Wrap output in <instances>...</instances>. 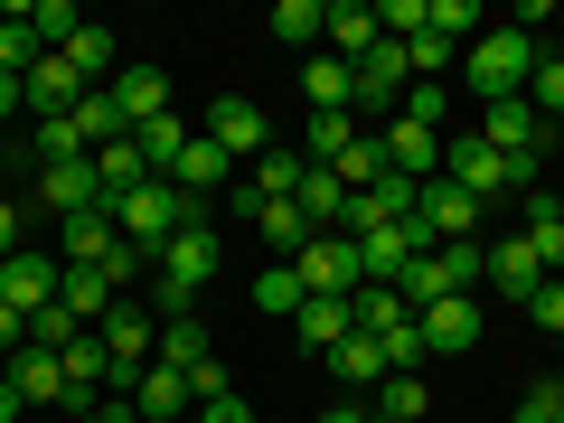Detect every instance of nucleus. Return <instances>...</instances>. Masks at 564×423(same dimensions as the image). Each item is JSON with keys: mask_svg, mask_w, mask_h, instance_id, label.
<instances>
[{"mask_svg": "<svg viewBox=\"0 0 564 423\" xmlns=\"http://www.w3.org/2000/svg\"><path fill=\"white\" fill-rule=\"evenodd\" d=\"M348 329H358V311H348V302H321V292H311V302H302V321H292V339L329 358V348H339Z\"/></svg>", "mask_w": 564, "mask_h": 423, "instance_id": "28", "label": "nucleus"}, {"mask_svg": "<svg viewBox=\"0 0 564 423\" xmlns=\"http://www.w3.org/2000/svg\"><path fill=\"white\" fill-rule=\"evenodd\" d=\"M151 263H161V282H151V321H180V311H198V292L217 282V226H207V217L180 226V236H170Z\"/></svg>", "mask_w": 564, "mask_h": 423, "instance_id": "1", "label": "nucleus"}, {"mask_svg": "<svg viewBox=\"0 0 564 423\" xmlns=\"http://www.w3.org/2000/svg\"><path fill=\"white\" fill-rule=\"evenodd\" d=\"M292 273H302V292H321V302H358V245L348 236H311L302 254H292Z\"/></svg>", "mask_w": 564, "mask_h": 423, "instance_id": "7", "label": "nucleus"}, {"mask_svg": "<svg viewBox=\"0 0 564 423\" xmlns=\"http://www.w3.org/2000/svg\"><path fill=\"white\" fill-rule=\"evenodd\" d=\"M527 321H536V329H555V339H564V282H555V273L536 282V302H527Z\"/></svg>", "mask_w": 564, "mask_h": 423, "instance_id": "44", "label": "nucleus"}, {"mask_svg": "<svg viewBox=\"0 0 564 423\" xmlns=\"http://www.w3.org/2000/svg\"><path fill=\"white\" fill-rule=\"evenodd\" d=\"M377 39H386V29H377V0H329V57H339V66H358Z\"/></svg>", "mask_w": 564, "mask_h": 423, "instance_id": "20", "label": "nucleus"}, {"mask_svg": "<svg viewBox=\"0 0 564 423\" xmlns=\"http://www.w3.org/2000/svg\"><path fill=\"white\" fill-rule=\"evenodd\" d=\"M57 302H66V311H76V321H85V329H95V321H104V311H113V302H122V292H113V282H104V273H95V263H66V282H57Z\"/></svg>", "mask_w": 564, "mask_h": 423, "instance_id": "29", "label": "nucleus"}, {"mask_svg": "<svg viewBox=\"0 0 564 423\" xmlns=\"http://www.w3.org/2000/svg\"><path fill=\"white\" fill-rule=\"evenodd\" d=\"M95 180H104V198H132V188L151 180V170H141V151H132V141H104V151H95Z\"/></svg>", "mask_w": 564, "mask_h": 423, "instance_id": "37", "label": "nucleus"}, {"mask_svg": "<svg viewBox=\"0 0 564 423\" xmlns=\"http://www.w3.org/2000/svg\"><path fill=\"white\" fill-rule=\"evenodd\" d=\"M545 198H555V217H564V188H545Z\"/></svg>", "mask_w": 564, "mask_h": 423, "instance_id": "51", "label": "nucleus"}, {"mask_svg": "<svg viewBox=\"0 0 564 423\" xmlns=\"http://www.w3.org/2000/svg\"><path fill=\"white\" fill-rule=\"evenodd\" d=\"M85 95H95V85H85V76H76V66H66V57H57V47H47V57H39V66H29V76H20V104H29V113H39V122H47V113H76V104H85Z\"/></svg>", "mask_w": 564, "mask_h": 423, "instance_id": "11", "label": "nucleus"}, {"mask_svg": "<svg viewBox=\"0 0 564 423\" xmlns=\"http://www.w3.org/2000/svg\"><path fill=\"white\" fill-rule=\"evenodd\" d=\"M527 104H536V122L564 113V57H536V76H527Z\"/></svg>", "mask_w": 564, "mask_h": 423, "instance_id": "40", "label": "nucleus"}, {"mask_svg": "<svg viewBox=\"0 0 564 423\" xmlns=\"http://www.w3.org/2000/svg\"><path fill=\"white\" fill-rule=\"evenodd\" d=\"M377 141H386V161H395V180H443V132H433V122L395 113Z\"/></svg>", "mask_w": 564, "mask_h": 423, "instance_id": "12", "label": "nucleus"}, {"mask_svg": "<svg viewBox=\"0 0 564 423\" xmlns=\"http://www.w3.org/2000/svg\"><path fill=\"white\" fill-rule=\"evenodd\" d=\"M423 20L443 39H480V0H423Z\"/></svg>", "mask_w": 564, "mask_h": 423, "instance_id": "41", "label": "nucleus"}, {"mask_svg": "<svg viewBox=\"0 0 564 423\" xmlns=\"http://www.w3.org/2000/svg\"><path fill=\"white\" fill-rule=\"evenodd\" d=\"M20 348H29V311L0 302V358H20Z\"/></svg>", "mask_w": 564, "mask_h": 423, "instance_id": "45", "label": "nucleus"}, {"mask_svg": "<svg viewBox=\"0 0 564 423\" xmlns=\"http://www.w3.org/2000/svg\"><path fill=\"white\" fill-rule=\"evenodd\" d=\"M207 358H217V348H207V321H198V311L161 321V367H180V377H188V367H207Z\"/></svg>", "mask_w": 564, "mask_h": 423, "instance_id": "35", "label": "nucleus"}, {"mask_svg": "<svg viewBox=\"0 0 564 423\" xmlns=\"http://www.w3.org/2000/svg\"><path fill=\"white\" fill-rule=\"evenodd\" d=\"M404 95H414V66H404L395 39H377V47L358 57V104H386V113H395Z\"/></svg>", "mask_w": 564, "mask_h": 423, "instance_id": "13", "label": "nucleus"}, {"mask_svg": "<svg viewBox=\"0 0 564 423\" xmlns=\"http://www.w3.org/2000/svg\"><path fill=\"white\" fill-rule=\"evenodd\" d=\"M414 245L433 254V245H480V198L470 188H452V180H423V198H414Z\"/></svg>", "mask_w": 564, "mask_h": 423, "instance_id": "5", "label": "nucleus"}, {"mask_svg": "<svg viewBox=\"0 0 564 423\" xmlns=\"http://www.w3.org/2000/svg\"><path fill=\"white\" fill-rule=\"evenodd\" d=\"M555 395H564V377H555Z\"/></svg>", "mask_w": 564, "mask_h": 423, "instance_id": "53", "label": "nucleus"}, {"mask_svg": "<svg viewBox=\"0 0 564 423\" xmlns=\"http://www.w3.org/2000/svg\"><path fill=\"white\" fill-rule=\"evenodd\" d=\"M170 188H188V198H207V188H236V161H226V151H217V141H188V151H180V170H170Z\"/></svg>", "mask_w": 564, "mask_h": 423, "instance_id": "24", "label": "nucleus"}, {"mask_svg": "<svg viewBox=\"0 0 564 423\" xmlns=\"http://www.w3.org/2000/svg\"><path fill=\"white\" fill-rule=\"evenodd\" d=\"M443 180L489 207V198H508V188H536V161H499L480 132H462V141H443Z\"/></svg>", "mask_w": 564, "mask_h": 423, "instance_id": "4", "label": "nucleus"}, {"mask_svg": "<svg viewBox=\"0 0 564 423\" xmlns=\"http://www.w3.org/2000/svg\"><path fill=\"white\" fill-rule=\"evenodd\" d=\"M76 132L104 151V141H132V122H122V104H113V95H85V104H76Z\"/></svg>", "mask_w": 564, "mask_h": 423, "instance_id": "38", "label": "nucleus"}, {"mask_svg": "<svg viewBox=\"0 0 564 423\" xmlns=\"http://www.w3.org/2000/svg\"><path fill=\"white\" fill-rule=\"evenodd\" d=\"M329 377H339V386H348V395H358V404H367V395H377V386H386V348H377V339H367V329H348V339H339V348H329Z\"/></svg>", "mask_w": 564, "mask_h": 423, "instance_id": "18", "label": "nucleus"}, {"mask_svg": "<svg viewBox=\"0 0 564 423\" xmlns=\"http://www.w3.org/2000/svg\"><path fill=\"white\" fill-rule=\"evenodd\" d=\"M29 29H39V47H66L85 29V10H76V0H29Z\"/></svg>", "mask_w": 564, "mask_h": 423, "instance_id": "39", "label": "nucleus"}, {"mask_svg": "<svg viewBox=\"0 0 564 423\" xmlns=\"http://www.w3.org/2000/svg\"><path fill=\"white\" fill-rule=\"evenodd\" d=\"M348 141H358V113H311V122H302V161H311V170H339Z\"/></svg>", "mask_w": 564, "mask_h": 423, "instance_id": "33", "label": "nucleus"}, {"mask_svg": "<svg viewBox=\"0 0 564 423\" xmlns=\"http://www.w3.org/2000/svg\"><path fill=\"white\" fill-rule=\"evenodd\" d=\"M273 39H282V47H302V57H321V39H329V0H273Z\"/></svg>", "mask_w": 564, "mask_h": 423, "instance_id": "25", "label": "nucleus"}, {"mask_svg": "<svg viewBox=\"0 0 564 423\" xmlns=\"http://www.w3.org/2000/svg\"><path fill=\"white\" fill-rule=\"evenodd\" d=\"M536 57H545V47L527 39V29H480V39L462 47V76H470V95H480V104H508V95H527Z\"/></svg>", "mask_w": 564, "mask_h": 423, "instance_id": "2", "label": "nucleus"}, {"mask_svg": "<svg viewBox=\"0 0 564 423\" xmlns=\"http://www.w3.org/2000/svg\"><path fill=\"white\" fill-rule=\"evenodd\" d=\"M367 423H386V414H367Z\"/></svg>", "mask_w": 564, "mask_h": 423, "instance_id": "52", "label": "nucleus"}, {"mask_svg": "<svg viewBox=\"0 0 564 423\" xmlns=\"http://www.w3.org/2000/svg\"><path fill=\"white\" fill-rule=\"evenodd\" d=\"M132 404H141V423H180L198 395H188V377H180V367H161V358H151V367L132 377Z\"/></svg>", "mask_w": 564, "mask_h": 423, "instance_id": "17", "label": "nucleus"}, {"mask_svg": "<svg viewBox=\"0 0 564 423\" xmlns=\"http://www.w3.org/2000/svg\"><path fill=\"white\" fill-rule=\"evenodd\" d=\"M302 302H311V292H302L292 263H263V273H254V311H263V321H302Z\"/></svg>", "mask_w": 564, "mask_h": 423, "instance_id": "34", "label": "nucleus"}, {"mask_svg": "<svg viewBox=\"0 0 564 423\" xmlns=\"http://www.w3.org/2000/svg\"><path fill=\"white\" fill-rule=\"evenodd\" d=\"M57 57H66V66H76V76H85V85H95V95H104V85H113V29H95V20H85L76 39L57 47Z\"/></svg>", "mask_w": 564, "mask_h": 423, "instance_id": "32", "label": "nucleus"}, {"mask_svg": "<svg viewBox=\"0 0 564 423\" xmlns=\"http://www.w3.org/2000/svg\"><path fill=\"white\" fill-rule=\"evenodd\" d=\"M57 282H66L57 245H47V254H29V245H20V254L0 263V302H10V311H29V321H39V311L57 302Z\"/></svg>", "mask_w": 564, "mask_h": 423, "instance_id": "9", "label": "nucleus"}, {"mask_svg": "<svg viewBox=\"0 0 564 423\" xmlns=\"http://www.w3.org/2000/svg\"><path fill=\"white\" fill-rule=\"evenodd\" d=\"M321 423H367V404H358V395H348V404H329V414H321Z\"/></svg>", "mask_w": 564, "mask_h": 423, "instance_id": "49", "label": "nucleus"}, {"mask_svg": "<svg viewBox=\"0 0 564 423\" xmlns=\"http://www.w3.org/2000/svg\"><path fill=\"white\" fill-rule=\"evenodd\" d=\"M339 180H348V198H367V188L395 180V161H386V141H377V132H358V141L339 151Z\"/></svg>", "mask_w": 564, "mask_h": 423, "instance_id": "31", "label": "nucleus"}, {"mask_svg": "<svg viewBox=\"0 0 564 423\" xmlns=\"http://www.w3.org/2000/svg\"><path fill=\"white\" fill-rule=\"evenodd\" d=\"M207 141H217L236 170H254L263 151H273V132H263V104H245V95H226V104H207Z\"/></svg>", "mask_w": 564, "mask_h": 423, "instance_id": "8", "label": "nucleus"}, {"mask_svg": "<svg viewBox=\"0 0 564 423\" xmlns=\"http://www.w3.org/2000/svg\"><path fill=\"white\" fill-rule=\"evenodd\" d=\"M104 95L122 104V122H132V132H141L151 113H170V76H161V66H113V85H104Z\"/></svg>", "mask_w": 564, "mask_h": 423, "instance_id": "16", "label": "nucleus"}, {"mask_svg": "<svg viewBox=\"0 0 564 423\" xmlns=\"http://www.w3.org/2000/svg\"><path fill=\"white\" fill-rule=\"evenodd\" d=\"M508 423H564V395H555V377H545V386H527Z\"/></svg>", "mask_w": 564, "mask_h": 423, "instance_id": "43", "label": "nucleus"}, {"mask_svg": "<svg viewBox=\"0 0 564 423\" xmlns=\"http://www.w3.org/2000/svg\"><path fill=\"white\" fill-rule=\"evenodd\" d=\"M188 141H198V132H188L180 113H151V122H141V132H132V151H141V170H151V180H170V170H180V151H188Z\"/></svg>", "mask_w": 564, "mask_h": 423, "instance_id": "23", "label": "nucleus"}, {"mask_svg": "<svg viewBox=\"0 0 564 423\" xmlns=\"http://www.w3.org/2000/svg\"><path fill=\"white\" fill-rule=\"evenodd\" d=\"M29 339H39V348H66V339H85V321H76L66 302H47L39 321H29Z\"/></svg>", "mask_w": 564, "mask_h": 423, "instance_id": "42", "label": "nucleus"}, {"mask_svg": "<svg viewBox=\"0 0 564 423\" xmlns=\"http://www.w3.org/2000/svg\"><path fill=\"white\" fill-rule=\"evenodd\" d=\"M180 226H198V198H188V188H170V180H141L132 198H113V236L132 245V254H161Z\"/></svg>", "mask_w": 564, "mask_h": 423, "instance_id": "3", "label": "nucleus"}, {"mask_svg": "<svg viewBox=\"0 0 564 423\" xmlns=\"http://www.w3.org/2000/svg\"><path fill=\"white\" fill-rule=\"evenodd\" d=\"M198 423H254V404H245V395H217V404H198Z\"/></svg>", "mask_w": 564, "mask_h": 423, "instance_id": "46", "label": "nucleus"}, {"mask_svg": "<svg viewBox=\"0 0 564 423\" xmlns=\"http://www.w3.org/2000/svg\"><path fill=\"white\" fill-rule=\"evenodd\" d=\"M0 377L20 386V395H29V404H66V358H57V348H39V339H29V348H20V358L0 367Z\"/></svg>", "mask_w": 564, "mask_h": 423, "instance_id": "19", "label": "nucleus"}, {"mask_svg": "<svg viewBox=\"0 0 564 423\" xmlns=\"http://www.w3.org/2000/svg\"><path fill=\"white\" fill-rule=\"evenodd\" d=\"M47 47H39V29H29V0H0V76H29Z\"/></svg>", "mask_w": 564, "mask_h": 423, "instance_id": "26", "label": "nucleus"}, {"mask_svg": "<svg viewBox=\"0 0 564 423\" xmlns=\"http://www.w3.org/2000/svg\"><path fill=\"white\" fill-rule=\"evenodd\" d=\"M348 311H358V329H367V339H395V329H414V302H404V292H395V282H358V302H348Z\"/></svg>", "mask_w": 564, "mask_h": 423, "instance_id": "21", "label": "nucleus"}, {"mask_svg": "<svg viewBox=\"0 0 564 423\" xmlns=\"http://www.w3.org/2000/svg\"><path fill=\"white\" fill-rule=\"evenodd\" d=\"M10 254H20V207L0 198V263H10Z\"/></svg>", "mask_w": 564, "mask_h": 423, "instance_id": "47", "label": "nucleus"}, {"mask_svg": "<svg viewBox=\"0 0 564 423\" xmlns=\"http://www.w3.org/2000/svg\"><path fill=\"white\" fill-rule=\"evenodd\" d=\"M254 226H263V245H273L282 263L302 254L311 236H321V226H311V217H302V207H292V198H263V207H254Z\"/></svg>", "mask_w": 564, "mask_h": 423, "instance_id": "30", "label": "nucleus"}, {"mask_svg": "<svg viewBox=\"0 0 564 423\" xmlns=\"http://www.w3.org/2000/svg\"><path fill=\"white\" fill-rule=\"evenodd\" d=\"M527 254L564 282V217H555V198H545V188H527Z\"/></svg>", "mask_w": 564, "mask_h": 423, "instance_id": "27", "label": "nucleus"}, {"mask_svg": "<svg viewBox=\"0 0 564 423\" xmlns=\"http://www.w3.org/2000/svg\"><path fill=\"white\" fill-rule=\"evenodd\" d=\"M414 329H423V358H462V348H480V302L452 292V302L414 311Z\"/></svg>", "mask_w": 564, "mask_h": 423, "instance_id": "10", "label": "nucleus"}, {"mask_svg": "<svg viewBox=\"0 0 564 423\" xmlns=\"http://www.w3.org/2000/svg\"><path fill=\"white\" fill-rule=\"evenodd\" d=\"M302 95H311V113H348L358 104V66H339L321 47V57H302Z\"/></svg>", "mask_w": 564, "mask_h": 423, "instance_id": "22", "label": "nucleus"}, {"mask_svg": "<svg viewBox=\"0 0 564 423\" xmlns=\"http://www.w3.org/2000/svg\"><path fill=\"white\" fill-rule=\"evenodd\" d=\"M20 414H29V395H20L10 377H0V423H20Z\"/></svg>", "mask_w": 564, "mask_h": 423, "instance_id": "48", "label": "nucleus"}, {"mask_svg": "<svg viewBox=\"0 0 564 423\" xmlns=\"http://www.w3.org/2000/svg\"><path fill=\"white\" fill-rule=\"evenodd\" d=\"M480 141L499 151V161H545L555 122H536V104H527V95H508V104H480Z\"/></svg>", "mask_w": 564, "mask_h": 423, "instance_id": "6", "label": "nucleus"}, {"mask_svg": "<svg viewBox=\"0 0 564 423\" xmlns=\"http://www.w3.org/2000/svg\"><path fill=\"white\" fill-rule=\"evenodd\" d=\"M113 207H85V217H57V263H95L104 273V254H113Z\"/></svg>", "mask_w": 564, "mask_h": 423, "instance_id": "15", "label": "nucleus"}, {"mask_svg": "<svg viewBox=\"0 0 564 423\" xmlns=\"http://www.w3.org/2000/svg\"><path fill=\"white\" fill-rule=\"evenodd\" d=\"M480 282L499 292V302L527 311V302H536V282H545V263L527 254V236H508V245H489V273H480Z\"/></svg>", "mask_w": 564, "mask_h": 423, "instance_id": "14", "label": "nucleus"}, {"mask_svg": "<svg viewBox=\"0 0 564 423\" xmlns=\"http://www.w3.org/2000/svg\"><path fill=\"white\" fill-rule=\"evenodd\" d=\"M0 113H20V76H0Z\"/></svg>", "mask_w": 564, "mask_h": 423, "instance_id": "50", "label": "nucleus"}, {"mask_svg": "<svg viewBox=\"0 0 564 423\" xmlns=\"http://www.w3.org/2000/svg\"><path fill=\"white\" fill-rule=\"evenodd\" d=\"M367 414H386V423H423V414H433V395H423V377H386L377 395H367Z\"/></svg>", "mask_w": 564, "mask_h": 423, "instance_id": "36", "label": "nucleus"}]
</instances>
